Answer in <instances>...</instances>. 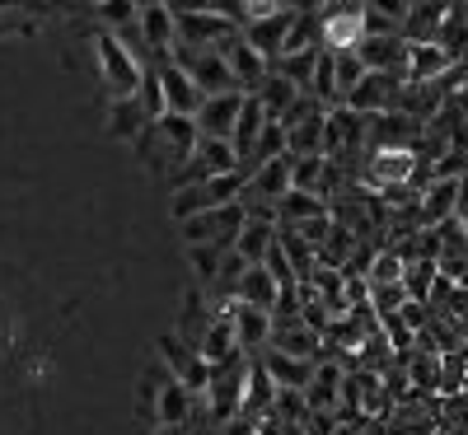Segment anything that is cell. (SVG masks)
I'll return each mask as SVG.
<instances>
[{"label": "cell", "instance_id": "1", "mask_svg": "<svg viewBox=\"0 0 468 435\" xmlns=\"http://www.w3.org/2000/svg\"><path fill=\"white\" fill-rule=\"evenodd\" d=\"M99 66H103V80L112 90V99H127L141 90L145 80V70L136 66V57L117 43V33H99Z\"/></svg>", "mask_w": 468, "mask_h": 435}, {"label": "cell", "instance_id": "2", "mask_svg": "<svg viewBox=\"0 0 468 435\" xmlns=\"http://www.w3.org/2000/svg\"><path fill=\"white\" fill-rule=\"evenodd\" d=\"M295 10H271V15H258V19H249V28H244V37L262 52V57H277L282 48H286V37H291V28H295Z\"/></svg>", "mask_w": 468, "mask_h": 435}, {"label": "cell", "instance_id": "3", "mask_svg": "<svg viewBox=\"0 0 468 435\" xmlns=\"http://www.w3.org/2000/svg\"><path fill=\"white\" fill-rule=\"evenodd\" d=\"M239 108H244V94L239 90H225V94H211L197 112V127L202 136H234V122H239Z\"/></svg>", "mask_w": 468, "mask_h": 435}, {"label": "cell", "instance_id": "4", "mask_svg": "<svg viewBox=\"0 0 468 435\" xmlns=\"http://www.w3.org/2000/svg\"><path fill=\"white\" fill-rule=\"evenodd\" d=\"M366 10H337V15H328L324 19V43L333 48V52H351V48H361L366 43Z\"/></svg>", "mask_w": 468, "mask_h": 435}, {"label": "cell", "instance_id": "5", "mask_svg": "<svg viewBox=\"0 0 468 435\" xmlns=\"http://www.w3.org/2000/svg\"><path fill=\"white\" fill-rule=\"evenodd\" d=\"M408 174H412V150L394 145V150H379V154H375V169H370L375 183H399V178H408Z\"/></svg>", "mask_w": 468, "mask_h": 435}, {"label": "cell", "instance_id": "6", "mask_svg": "<svg viewBox=\"0 0 468 435\" xmlns=\"http://www.w3.org/2000/svg\"><path fill=\"white\" fill-rule=\"evenodd\" d=\"M234 249H239L244 258H267V249H271V229H267L262 220H244V229L234 234Z\"/></svg>", "mask_w": 468, "mask_h": 435}, {"label": "cell", "instance_id": "7", "mask_svg": "<svg viewBox=\"0 0 468 435\" xmlns=\"http://www.w3.org/2000/svg\"><path fill=\"white\" fill-rule=\"evenodd\" d=\"M436 70H445V52L426 48V43H412V80H431Z\"/></svg>", "mask_w": 468, "mask_h": 435}, {"label": "cell", "instance_id": "8", "mask_svg": "<svg viewBox=\"0 0 468 435\" xmlns=\"http://www.w3.org/2000/svg\"><path fill=\"white\" fill-rule=\"evenodd\" d=\"M99 15H103V24H108V28H127V24H136V19H141L136 0H103Z\"/></svg>", "mask_w": 468, "mask_h": 435}, {"label": "cell", "instance_id": "9", "mask_svg": "<svg viewBox=\"0 0 468 435\" xmlns=\"http://www.w3.org/2000/svg\"><path fill=\"white\" fill-rule=\"evenodd\" d=\"M24 5V0H0V15H5V10H19Z\"/></svg>", "mask_w": 468, "mask_h": 435}, {"label": "cell", "instance_id": "10", "mask_svg": "<svg viewBox=\"0 0 468 435\" xmlns=\"http://www.w3.org/2000/svg\"><path fill=\"white\" fill-rule=\"evenodd\" d=\"M90 5H103V0H90Z\"/></svg>", "mask_w": 468, "mask_h": 435}]
</instances>
